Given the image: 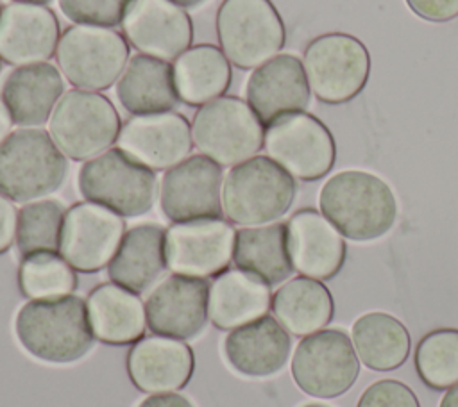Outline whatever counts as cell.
<instances>
[{
	"label": "cell",
	"instance_id": "cell-1",
	"mask_svg": "<svg viewBox=\"0 0 458 407\" xmlns=\"http://www.w3.org/2000/svg\"><path fill=\"white\" fill-rule=\"evenodd\" d=\"M318 211L351 241L370 243L386 236L399 216L390 184L365 170H342L320 187Z\"/></svg>",
	"mask_w": 458,
	"mask_h": 407
},
{
	"label": "cell",
	"instance_id": "cell-2",
	"mask_svg": "<svg viewBox=\"0 0 458 407\" xmlns=\"http://www.w3.org/2000/svg\"><path fill=\"white\" fill-rule=\"evenodd\" d=\"M14 334L30 357L48 364L77 362L97 341L86 302L77 295L29 300L16 312Z\"/></svg>",
	"mask_w": 458,
	"mask_h": 407
},
{
	"label": "cell",
	"instance_id": "cell-3",
	"mask_svg": "<svg viewBox=\"0 0 458 407\" xmlns=\"http://www.w3.org/2000/svg\"><path fill=\"white\" fill-rule=\"evenodd\" d=\"M295 196V179L268 155H254L233 166L222 184L224 216L240 227L279 221Z\"/></svg>",
	"mask_w": 458,
	"mask_h": 407
},
{
	"label": "cell",
	"instance_id": "cell-4",
	"mask_svg": "<svg viewBox=\"0 0 458 407\" xmlns=\"http://www.w3.org/2000/svg\"><path fill=\"white\" fill-rule=\"evenodd\" d=\"M68 175V157L48 130L20 127L0 143V195L16 204L41 200Z\"/></svg>",
	"mask_w": 458,
	"mask_h": 407
},
{
	"label": "cell",
	"instance_id": "cell-5",
	"mask_svg": "<svg viewBox=\"0 0 458 407\" xmlns=\"http://www.w3.org/2000/svg\"><path fill=\"white\" fill-rule=\"evenodd\" d=\"M77 186L84 200L109 207L123 218L147 214L159 195L156 171L118 146L84 161Z\"/></svg>",
	"mask_w": 458,
	"mask_h": 407
},
{
	"label": "cell",
	"instance_id": "cell-6",
	"mask_svg": "<svg viewBox=\"0 0 458 407\" xmlns=\"http://www.w3.org/2000/svg\"><path fill=\"white\" fill-rule=\"evenodd\" d=\"M216 39L229 62L254 70L281 54L284 21L272 0H222L215 18Z\"/></svg>",
	"mask_w": 458,
	"mask_h": 407
},
{
	"label": "cell",
	"instance_id": "cell-7",
	"mask_svg": "<svg viewBox=\"0 0 458 407\" xmlns=\"http://www.w3.org/2000/svg\"><path fill=\"white\" fill-rule=\"evenodd\" d=\"M122 129L113 102L100 91L68 89L48 120V134L72 161H89L109 150Z\"/></svg>",
	"mask_w": 458,
	"mask_h": 407
},
{
	"label": "cell",
	"instance_id": "cell-8",
	"mask_svg": "<svg viewBox=\"0 0 458 407\" xmlns=\"http://www.w3.org/2000/svg\"><path fill=\"white\" fill-rule=\"evenodd\" d=\"M311 95L322 104L338 105L356 98L370 77V54L365 43L347 32L313 37L302 54Z\"/></svg>",
	"mask_w": 458,
	"mask_h": 407
},
{
	"label": "cell",
	"instance_id": "cell-9",
	"mask_svg": "<svg viewBox=\"0 0 458 407\" xmlns=\"http://www.w3.org/2000/svg\"><path fill=\"white\" fill-rule=\"evenodd\" d=\"M191 137L202 155L233 168L263 148L265 125L247 100L224 95L197 109Z\"/></svg>",
	"mask_w": 458,
	"mask_h": 407
},
{
	"label": "cell",
	"instance_id": "cell-10",
	"mask_svg": "<svg viewBox=\"0 0 458 407\" xmlns=\"http://www.w3.org/2000/svg\"><path fill=\"white\" fill-rule=\"evenodd\" d=\"M55 62L63 77L77 89L104 91L114 86L129 62V43L122 32L81 25L61 32Z\"/></svg>",
	"mask_w": 458,
	"mask_h": 407
},
{
	"label": "cell",
	"instance_id": "cell-11",
	"mask_svg": "<svg viewBox=\"0 0 458 407\" xmlns=\"http://www.w3.org/2000/svg\"><path fill=\"white\" fill-rule=\"evenodd\" d=\"M360 364L351 336L340 328H322L299 341L290 371L302 393L329 400L345 395L354 386Z\"/></svg>",
	"mask_w": 458,
	"mask_h": 407
},
{
	"label": "cell",
	"instance_id": "cell-12",
	"mask_svg": "<svg viewBox=\"0 0 458 407\" xmlns=\"http://www.w3.org/2000/svg\"><path fill=\"white\" fill-rule=\"evenodd\" d=\"M267 155L293 179L313 182L335 166L336 143L327 125L315 114L288 112L265 127Z\"/></svg>",
	"mask_w": 458,
	"mask_h": 407
},
{
	"label": "cell",
	"instance_id": "cell-13",
	"mask_svg": "<svg viewBox=\"0 0 458 407\" xmlns=\"http://www.w3.org/2000/svg\"><path fill=\"white\" fill-rule=\"evenodd\" d=\"M234 237L233 223L224 218L172 223L165 232L166 268L186 277H216L233 261Z\"/></svg>",
	"mask_w": 458,
	"mask_h": 407
},
{
	"label": "cell",
	"instance_id": "cell-14",
	"mask_svg": "<svg viewBox=\"0 0 458 407\" xmlns=\"http://www.w3.org/2000/svg\"><path fill=\"white\" fill-rule=\"evenodd\" d=\"M125 232L123 216L82 200L64 212L59 253L75 271L97 273L111 262Z\"/></svg>",
	"mask_w": 458,
	"mask_h": 407
},
{
	"label": "cell",
	"instance_id": "cell-15",
	"mask_svg": "<svg viewBox=\"0 0 458 407\" xmlns=\"http://www.w3.org/2000/svg\"><path fill=\"white\" fill-rule=\"evenodd\" d=\"M224 170L213 159L197 154L165 171L159 184V207L172 223L222 218Z\"/></svg>",
	"mask_w": 458,
	"mask_h": 407
},
{
	"label": "cell",
	"instance_id": "cell-16",
	"mask_svg": "<svg viewBox=\"0 0 458 407\" xmlns=\"http://www.w3.org/2000/svg\"><path fill=\"white\" fill-rule=\"evenodd\" d=\"M122 34L143 55L175 61L193 41V21L184 7L172 0H131Z\"/></svg>",
	"mask_w": 458,
	"mask_h": 407
},
{
	"label": "cell",
	"instance_id": "cell-17",
	"mask_svg": "<svg viewBox=\"0 0 458 407\" xmlns=\"http://www.w3.org/2000/svg\"><path fill=\"white\" fill-rule=\"evenodd\" d=\"M114 145L143 166L166 171L190 157L191 123L175 111L136 114L122 123Z\"/></svg>",
	"mask_w": 458,
	"mask_h": 407
},
{
	"label": "cell",
	"instance_id": "cell-18",
	"mask_svg": "<svg viewBox=\"0 0 458 407\" xmlns=\"http://www.w3.org/2000/svg\"><path fill=\"white\" fill-rule=\"evenodd\" d=\"M208 302L209 284L206 278L174 273L150 291L145 302L147 327L156 336L193 339L209 321Z\"/></svg>",
	"mask_w": 458,
	"mask_h": 407
},
{
	"label": "cell",
	"instance_id": "cell-19",
	"mask_svg": "<svg viewBox=\"0 0 458 407\" xmlns=\"http://www.w3.org/2000/svg\"><path fill=\"white\" fill-rule=\"evenodd\" d=\"M286 245L293 271L299 275L331 280L345 264V237L313 207H302L288 218Z\"/></svg>",
	"mask_w": 458,
	"mask_h": 407
},
{
	"label": "cell",
	"instance_id": "cell-20",
	"mask_svg": "<svg viewBox=\"0 0 458 407\" xmlns=\"http://www.w3.org/2000/svg\"><path fill=\"white\" fill-rule=\"evenodd\" d=\"M245 100L267 127L288 112L306 111L311 89L302 61L293 54H277L252 70Z\"/></svg>",
	"mask_w": 458,
	"mask_h": 407
},
{
	"label": "cell",
	"instance_id": "cell-21",
	"mask_svg": "<svg viewBox=\"0 0 458 407\" xmlns=\"http://www.w3.org/2000/svg\"><path fill=\"white\" fill-rule=\"evenodd\" d=\"M131 384L147 395L174 393L188 386L195 371V355L188 343L165 336H143L125 357Z\"/></svg>",
	"mask_w": 458,
	"mask_h": 407
},
{
	"label": "cell",
	"instance_id": "cell-22",
	"mask_svg": "<svg viewBox=\"0 0 458 407\" xmlns=\"http://www.w3.org/2000/svg\"><path fill=\"white\" fill-rule=\"evenodd\" d=\"M61 27L48 5L11 2L0 12V61L13 66L47 62L55 55Z\"/></svg>",
	"mask_w": 458,
	"mask_h": 407
},
{
	"label": "cell",
	"instance_id": "cell-23",
	"mask_svg": "<svg viewBox=\"0 0 458 407\" xmlns=\"http://www.w3.org/2000/svg\"><path fill=\"white\" fill-rule=\"evenodd\" d=\"M290 353V332L268 314L229 330L224 339L227 364L233 371L247 378L277 375L288 364Z\"/></svg>",
	"mask_w": 458,
	"mask_h": 407
},
{
	"label": "cell",
	"instance_id": "cell-24",
	"mask_svg": "<svg viewBox=\"0 0 458 407\" xmlns=\"http://www.w3.org/2000/svg\"><path fill=\"white\" fill-rule=\"evenodd\" d=\"M64 93V79L52 62L16 66L2 86V98L18 127H41Z\"/></svg>",
	"mask_w": 458,
	"mask_h": 407
},
{
	"label": "cell",
	"instance_id": "cell-25",
	"mask_svg": "<svg viewBox=\"0 0 458 407\" xmlns=\"http://www.w3.org/2000/svg\"><path fill=\"white\" fill-rule=\"evenodd\" d=\"M86 307L95 337L106 345H132L145 334V303L138 293L120 284L102 282L95 286L86 298Z\"/></svg>",
	"mask_w": 458,
	"mask_h": 407
},
{
	"label": "cell",
	"instance_id": "cell-26",
	"mask_svg": "<svg viewBox=\"0 0 458 407\" xmlns=\"http://www.w3.org/2000/svg\"><path fill=\"white\" fill-rule=\"evenodd\" d=\"M270 303V286L240 268H227L209 284V321L220 330H233L265 316Z\"/></svg>",
	"mask_w": 458,
	"mask_h": 407
},
{
	"label": "cell",
	"instance_id": "cell-27",
	"mask_svg": "<svg viewBox=\"0 0 458 407\" xmlns=\"http://www.w3.org/2000/svg\"><path fill=\"white\" fill-rule=\"evenodd\" d=\"M165 232L157 223H140L131 227L107 264L111 282L132 293L147 291L166 268Z\"/></svg>",
	"mask_w": 458,
	"mask_h": 407
},
{
	"label": "cell",
	"instance_id": "cell-28",
	"mask_svg": "<svg viewBox=\"0 0 458 407\" xmlns=\"http://www.w3.org/2000/svg\"><path fill=\"white\" fill-rule=\"evenodd\" d=\"M116 96L132 116L174 111L181 100L172 62L143 54L132 55L116 82Z\"/></svg>",
	"mask_w": 458,
	"mask_h": 407
},
{
	"label": "cell",
	"instance_id": "cell-29",
	"mask_svg": "<svg viewBox=\"0 0 458 407\" xmlns=\"http://www.w3.org/2000/svg\"><path fill=\"white\" fill-rule=\"evenodd\" d=\"M270 309L290 336L304 337L329 325L335 314V300L322 280L299 275L276 289Z\"/></svg>",
	"mask_w": 458,
	"mask_h": 407
},
{
	"label": "cell",
	"instance_id": "cell-30",
	"mask_svg": "<svg viewBox=\"0 0 458 407\" xmlns=\"http://www.w3.org/2000/svg\"><path fill=\"white\" fill-rule=\"evenodd\" d=\"M172 71L179 100L195 107L224 96L233 80V64L211 43L191 45L172 61Z\"/></svg>",
	"mask_w": 458,
	"mask_h": 407
},
{
	"label": "cell",
	"instance_id": "cell-31",
	"mask_svg": "<svg viewBox=\"0 0 458 407\" xmlns=\"http://www.w3.org/2000/svg\"><path fill=\"white\" fill-rule=\"evenodd\" d=\"M351 341L360 362L374 371L397 370L411 350V337L404 323L383 311L358 316L351 327Z\"/></svg>",
	"mask_w": 458,
	"mask_h": 407
},
{
	"label": "cell",
	"instance_id": "cell-32",
	"mask_svg": "<svg viewBox=\"0 0 458 407\" xmlns=\"http://www.w3.org/2000/svg\"><path fill=\"white\" fill-rule=\"evenodd\" d=\"M233 262L270 287L286 282L293 273L286 245V223L274 221L236 230Z\"/></svg>",
	"mask_w": 458,
	"mask_h": 407
},
{
	"label": "cell",
	"instance_id": "cell-33",
	"mask_svg": "<svg viewBox=\"0 0 458 407\" xmlns=\"http://www.w3.org/2000/svg\"><path fill=\"white\" fill-rule=\"evenodd\" d=\"M77 271L59 252H34L18 268V287L29 300L72 295L77 289Z\"/></svg>",
	"mask_w": 458,
	"mask_h": 407
},
{
	"label": "cell",
	"instance_id": "cell-34",
	"mask_svg": "<svg viewBox=\"0 0 458 407\" xmlns=\"http://www.w3.org/2000/svg\"><path fill=\"white\" fill-rule=\"evenodd\" d=\"M413 364L419 378L435 391L458 384V328L429 330L415 346Z\"/></svg>",
	"mask_w": 458,
	"mask_h": 407
},
{
	"label": "cell",
	"instance_id": "cell-35",
	"mask_svg": "<svg viewBox=\"0 0 458 407\" xmlns=\"http://www.w3.org/2000/svg\"><path fill=\"white\" fill-rule=\"evenodd\" d=\"M64 205L54 198H41L25 204L18 211L16 246L21 257L34 252H59Z\"/></svg>",
	"mask_w": 458,
	"mask_h": 407
},
{
	"label": "cell",
	"instance_id": "cell-36",
	"mask_svg": "<svg viewBox=\"0 0 458 407\" xmlns=\"http://www.w3.org/2000/svg\"><path fill=\"white\" fill-rule=\"evenodd\" d=\"M131 0H57L63 14L81 25L116 27Z\"/></svg>",
	"mask_w": 458,
	"mask_h": 407
},
{
	"label": "cell",
	"instance_id": "cell-37",
	"mask_svg": "<svg viewBox=\"0 0 458 407\" xmlns=\"http://www.w3.org/2000/svg\"><path fill=\"white\" fill-rule=\"evenodd\" d=\"M356 407H420V402L408 384L381 378L365 387Z\"/></svg>",
	"mask_w": 458,
	"mask_h": 407
},
{
	"label": "cell",
	"instance_id": "cell-38",
	"mask_svg": "<svg viewBox=\"0 0 458 407\" xmlns=\"http://www.w3.org/2000/svg\"><path fill=\"white\" fill-rule=\"evenodd\" d=\"M404 4L424 21L445 23L458 18V0H404Z\"/></svg>",
	"mask_w": 458,
	"mask_h": 407
},
{
	"label": "cell",
	"instance_id": "cell-39",
	"mask_svg": "<svg viewBox=\"0 0 458 407\" xmlns=\"http://www.w3.org/2000/svg\"><path fill=\"white\" fill-rule=\"evenodd\" d=\"M16 225L18 211L14 202L0 195V255L5 253L16 241Z\"/></svg>",
	"mask_w": 458,
	"mask_h": 407
},
{
	"label": "cell",
	"instance_id": "cell-40",
	"mask_svg": "<svg viewBox=\"0 0 458 407\" xmlns=\"http://www.w3.org/2000/svg\"><path fill=\"white\" fill-rule=\"evenodd\" d=\"M138 407H195L190 398L181 393H157L148 395Z\"/></svg>",
	"mask_w": 458,
	"mask_h": 407
},
{
	"label": "cell",
	"instance_id": "cell-41",
	"mask_svg": "<svg viewBox=\"0 0 458 407\" xmlns=\"http://www.w3.org/2000/svg\"><path fill=\"white\" fill-rule=\"evenodd\" d=\"M13 125H14V121L11 118V112H9L5 102H4V98L0 95V143L11 134V127Z\"/></svg>",
	"mask_w": 458,
	"mask_h": 407
},
{
	"label": "cell",
	"instance_id": "cell-42",
	"mask_svg": "<svg viewBox=\"0 0 458 407\" xmlns=\"http://www.w3.org/2000/svg\"><path fill=\"white\" fill-rule=\"evenodd\" d=\"M438 407H458V384H454L453 387L445 389Z\"/></svg>",
	"mask_w": 458,
	"mask_h": 407
},
{
	"label": "cell",
	"instance_id": "cell-43",
	"mask_svg": "<svg viewBox=\"0 0 458 407\" xmlns=\"http://www.w3.org/2000/svg\"><path fill=\"white\" fill-rule=\"evenodd\" d=\"M174 4H177V5H181V7H184V9H197V7H200L202 4H206L208 0H172Z\"/></svg>",
	"mask_w": 458,
	"mask_h": 407
},
{
	"label": "cell",
	"instance_id": "cell-44",
	"mask_svg": "<svg viewBox=\"0 0 458 407\" xmlns=\"http://www.w3.org/2000/svg\"><path fill=\"white\" fill-rule=\"evenodd\" d=\"M13 2H25V4H41V5H47V4H50L52 0H13Z\"/></svg>",
	"mask_w": 458,
	"mask_h": 407
},
{
	"label": "cell",
	"instance_id": "cell-45",
	"mask_svg": "<svg viewBox=\"0 0 458 407\" xmlns=\"http://www.w3.org/2000/svg\"><path fill=\"white\" fill-rule=\"evenodd\" d=\"M301 407H333V405H327V403H317V402H311V403H304Z\"/></svg>",
	"mask_w": 458,
	"mask_h": 407
},
{
	"label": "cell",
	"instance_id": "cell-46",
	"mask_svg": "<svg viewBox=\"0 0 458 407\" xmlns=\"http://www.w3.org/2000/svg\"><path fill=\"white\" fill-rule=\"evenodd\" d=\"M4 5H5V4H2V0H0V12H2V9H4Z\"/></svg>",
	"mask_w": 458,
	"mask_h": 407
}]
</instances>
